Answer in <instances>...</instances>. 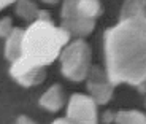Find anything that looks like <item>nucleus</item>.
I'll return each instance as SVG.
<instances>
[{
    "instance_id": "nucleus-1",
    "label": "nucleus",
    "mask_w": 146,
    "mask_h": 124,
    "mask_svg": "<svg viewBox=\"0 0 146 124\" xmlns=\"http://www.w3.org/2000/svg\"><path fill=\"white\" fill-rule=\"evenodd\" d=\"M106 77L146 92V16L119 21L105 32Z\"/></svg>"
},
{
    "instance_id": "nucleus-2",
    "label": "nucleus",
    "mask_w": 146,
    "mask_h": 124,
    "mask_svg": "<svg viewBox=\"0 0 146 124\" xmlns=\"http://www.w3.org/2000/svg\"><path fill=\"white\" fill-rule=\"evenodd\" d=\"M70 33L56 27L51 19H36L24 30L21 57L11 64L10 73L22 86H35L46 78L44 67L60 56Z\"/></svg>"
},
{
    "instance_id": "nucleus-3",
    "label": "nucleus",
    "mask_w": 146,
    "mask_h": 124,
    "mask_svg": "<svg viewBox=\"0 0 146 124\" xmlns=\"http://www.w3.org/2000/svg\"><path fill=\"white\" fill-rule=\"evenodd\" d=\"M102 11L100 0H64L60 27L70 35L86 37L94 30L95 19Z\"/></svg>"
},
{
    "instance_id": "nucleus-4",
    "label": "nucleus",
    "mask_w": 146,
    "mask_h": 124,
    "mask_svg": "<svg viewBox=\"0 0 146 124\" xmlns=\"http://www.w3.org/2000/svg\"><path fill=\"white\" fill-rule=\"evenodd\" d=\"M62 75L72 81H83L91 70V48L84 40L67 45L60 53Z\"/></svg>"
},
{
    "instance_id": "nucleus-5",
    "label": "nucleus",
    "mask_w": 146,
    "mask_h": 124,
    "mask_svg": "<svg viewBox=\"0 0 146 124\" xmlns=\"http://www.w3.org/2000/svg\"><path fill=\"white\" fill-rule=\"evenodd\" d=\"M67 119L73 124H99L97 103L91 95L73 94L68 102Z\"/></svg>"
},
{
    "instance_id": "nucleus-6",
    "label": "nucleus",
    "mask_w": 146,
    "mask_h": 124,
    "mask_svg": "<svg viewBox=\"0 0 146 124\" xmlns=\"http://www.w3.org/2000/svg\"><path fill=\"white\" fill-rule=\"evenodd\" d=\"M89 81H88V89L91 92V97L95 103H108L111 95H113V86L108 77H103V72L99 67L89 70Z\"/></svg>"
},
{
    "instance_id": "nucleus-7",
    "label": "nucleus",
    "mask_w": 146,
    "mask_h": 124,
    "mask_svg": "<svg viewBox=\"0 0 146 124\" xmlns=\"http://www.w3.org/2000/svg\"><path fill=\"white\" fill-rule=\"evenodd\" d=\"M22 37H24V30L22 29H13L11 33L8 35V40L7 45H5V57L8 61L16 62L19 57H21V53H22Z\"/></svg>"
},
{
    "instance_id": "nucleus-8",
    "label": "nucleus",
    "mask_w": 146,
    "mask_h": 124,
    "mask_svg": "<svg viewBox=\"0 0 146 124\" xmlns=\"http://www.w3.org/2000/svg\"><path fill=\"white\" fill-rule=\"evenodd\" d=\"M40 105L46 108L48 111H57L64 105V92L59 84H54L48 89L40 99Z\"/></svg>"
},
{
    "instance_id": "nucleus-9",
    "label": "nucleus",
    "mask_w": 146,
    "mask_h": 124,
    "mask_svg": "<svg viewBox=\"0 0 146 124\" xmlns=\"http://www.w3.org/2000/svg\"><path fill=\"white\" fill-rule=\"evenodd\" d=\"M16 13L26 21H36V19H49V15L46 11H41L36 8V5L32 0H18L16 5Z\"/></svg>"
},
{
    "instance_id": "nucleus-10",
    "label": "nucleus",
    "mask_w": 146,
    "mask_h": 124,
    "mask_svg": "<svg viewBox=\"0 0 146 124\" xmlns=\"http://www.w3.org/2000/svg\"><path fill=\"white\" fill-rule=\"evenodd\" d=\"M146 16V0H124L121 10V21Z\"/></svg>"
},
{
    "instance_id": "nucleus-11",
    "label": "nucleus",
    "mask_w": 146,
    "mask_h": 124,
    "mask_svg": "<svg viewBox=\"0 0 146 124\" xmlns=\"http://www.w3.org/2000/svg\"><path fill=\"white\" fill-rule=\"evenodd\" d=\"M117 124H146V115L137 110H121L114 115Z\"/></svg>"
},
{
    "instance_id": "nucleus-12",
    "label": "nucleus",
    "mask_w": 146,
    "mask_h": 124,
    "mask_svg": "<svg viewBox=\"0 0 146 124\" xmlns=\"http://www.w3.org/2000/svg\"><path fill=\"white\" fill-rule=\"evenodd\" d=\"M13 30V26H11V19L10 18H3L0 19V37H8Z\"/></svg>"
},
{
    "instance_id": "nucleus-13",
    "label": "nucleus",
    "mask_w": 146,
    "mask_h": 124,
    "mask_svg": "<svg viewBox=\"0 0 146 124\" xmlns=\"http://www.w3.org/2000/svg\"><path fill=\"white\" fill-rule=\"evenodd\" d=\"M16 124H35V121H32L27 116H19L18 121H16Z\"/></svg>"
},
{
    "instance_id": "nucleus-14",
    "label": "nucleus",
    "mask_w": 146,
    "mask_h": 124,
    "mask_svg": "<svg viewBox=\"0 0 146 124\" xmlns=\"http://www.w3.org/2000/svg\"><path fill=\"white\" fill-rule=\"evenodd\" d=\"M16 0H0V10H3L5 7H8V5L15 3Z\"/></svg>"
},
{
    "instance_id": "nucleus-15",
    "label": "nucleus",
    "mask_w": 146,
    "mask_h": 124,
    "mask_svg": "<svg viewBox=\"0 0 146 124\" xmlns=\"http://www.w3.org/2000/svg\"><path fill=\"white\" fill-rule=\"evenodd\" d=\"M52 124H73V123H72V121H68L67 118H59V119H56Z\"/></svg>"
},
{
    "instance_id": "nucleus-16",
    "label": "nucleus",
    "mask_w": 146,
    "mask_h": 124,
    "mask_svg": "<svg viewBox=\"0 0 146 124\" xmlns=\"http://www.w3.org/2000/svg\"><path fill=\"white\" fill-rule=\"evenodd\" d=\"M44 3H56V2H59V0H43Z\"/></svg>"
}]
</instances>
